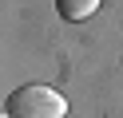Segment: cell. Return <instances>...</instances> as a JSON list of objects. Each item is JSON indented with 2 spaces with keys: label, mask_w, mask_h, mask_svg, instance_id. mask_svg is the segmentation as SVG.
Segmentation results:
<instances>
[{
  "label": "cell",
  "mask_w": 123,
  "mask_h": 118,
  "mask_svg": "<svg viewBox=\"0 0 123 118\" xmlns=\"http://www.w3.org/2000/svg\"><path fill=\"white\" fill-rule=\"evenodd\" d=\"M4 118H12V114H4Z\"/></svg>",
  "instance_id": "3957f363"
},
{
  "label": "cell",
  "mask_w": 123,
  "mask_h": 118,
  "mask_svg": "<svg viewBox=\"0 0 123 118\" xmlns=\"http://www.w3.org/2000/svg\"><path fill=\"white\" fill-rule=\"evenodd\" d=\"M8 114L12 118H68V98L56 87L28 83L8 94Z\"/></svg>",
  "instance_id": "6da1fadb"
},
{
  "label": "cell",
  "mask_w": 123,
  "mask_h": 118,
  "mask_svg": "<svg viewBox=\"0 0 123 118\" xmlns=\"http://www.w3.org/2000/svg\"><path fill=\"white\" fill-rule=\"evenodd\" d=\"M103 4V0H56V8H60V16H64L68 24H80V20H87L95 8Z\"/></svg>",
  "instance_id": "7a4b0ae2"
}]
</instances>
